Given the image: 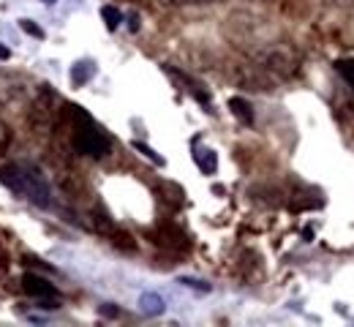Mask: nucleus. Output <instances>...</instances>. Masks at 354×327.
I'll return each mask as SVG.
<instances>
[{
  "mask_svg": "<svg viewBox=\"0 0 354 327\" xmlns=\"http://www.w3.org/2000/svg\"><path fill=\"white\" fill-rule=\"evenodd\" d=\"M68 115L74 118V147L85 153L90 158H104L112 150V142L101 126L93 123L88 112L82 106H68Z\"/></svg>",
  "mask_w": 354,
  "mask_h": 327,
  "instance_id": "2",
  "label": "nucleus"
},
{
  "mask_svg": "<svg viewBox=\"0 0 354 327\" xmlns=\"http://www.w3.org/2000/svg\"><path fill=\"white\" fill-rule=\"evenodd\" d=\"M112 237V243L118 245V248H126V251H133L136 248V243H133V237L129 232H120V230H115V232L109 234Z\"/></svg>",
  "mask_w": 354,
  "mask_h": 327,
  "instance_id": "11",
  "label": "nucleus"
},
{
  "mask_svg": "<svg viewBox=\"0 0 354 327\" xmlns=\"http://www.w3.org/2000/svg\"><path fill=\"white\" fill-rule=\"evenodd\" d=\"M44 3H55V0H44Z\"/></svg>",
  "mask_w": 354,
  "mask_h": 327,
  "instance_id": "19",
  "label": "nucleus"
},
{
  "mask_svg": "<svg viewBox=\"0 0 354 327\" xmlns=\"http://www.w3.org/2000/svg\"><path fill=\"white\" fill-rule=\"evenodd\" d=\"M22 289L36 300H60V292L55 289V283H49V281L36 276V273H25L22 276Z\"/></svg>",
  "mask_w": 354,
  "mask_h": 327,
  "instance_id": "3",
  "label": "nucleus"
},
{
  "mask_svg": "<svg viewBox=\"0 0 354 327\" xmlns=\"http://www.w3.org/2000/svg\"><path fill=\"white\" fill-rule=\"evenodd\" d=\"M93 71H95V66H93L90 60L77 63V66L71 68V82H74V85H85L90 77H93Z\"/></svg>",
  "mask_w": 354,
  "mask_h": 327,
  "instance_id": "8",
  "label": "nucleus"
},
{
  "mask_svg": "<svg viewBox=\"0 0 354 327\" xmlns=\"http://www.w3.org/2000/svg\"><path fill=\"white\" fill-rule=\"evenodd\" d=\"M180 283H183V286H191V289L210 292V283H205V281H199V279H188V276H183V279H180Z\"/></svg>",
  "mask_w": 354,
  "mask_h": 327,
  "instance_id": "15",
  "label": "nucleus"
},
{
  "mask_svg": "<svg viewBox=\"0 0 354 327\" xmlns=\"http://www.w3.org/2000/svg\"><path fill=\"white\" fill-rule=\"evenodd\" d=\"M101 314L104 317H118V308H112V303H106V306H101Z\"/></svg>",
  "mask_w": 354,
  "mask_h": 327,
  "instance_id": "17",
  "label": "nucleus"
},
{
  "mask_svg": "<svg viewBox=\"0 0 354 327\" xmlns=\"http://www.w3.org/2000/svg\"><path fill=\"white\" fill-rule=\"evenodd\" d=\"M101 17H104V22H106L109 30H118L120 22H123V14H120L118 6H104V8H101Z\"/></svg>",
  "mask_w": 354,
  "mask_h": 327,
  "instance_id": "9",
  "label": "nucleus"
},
{
  "mask_svg": "<svg viewBox=\"0 0 354 327\" xmlns=\"http://www.w3.org/2000/svg\"><path fill=\"white\" fill-rule=\"evenodd\" d=\"M229 109L245 123V126H251L254 123V112H251V104L245 101V98H229Z\"/></svg>",
  "mask_w": 354,
  "mask_h": 327,
  "instance_id": "7",
  "label": "nucleus"
},
{
  "mask_svg": "<svg viewBox=\"0 0 354 327\" xmlns=\"http://www.w3.org/2000/svg\"><path fill=\"white\" fill-rule=\"evenodd\" d=\"M8 57H11V52H8V49L0 44V60H8Z\"/></svg>",
  "mask_w": 354,
  "mask_h": 327,
  "instance_id": "18",
  "label": "nucleus"
},
{
  "mask_svg": "<svg viewBox=\"0 0 354 327\" xmlns=\"http://www.w3.org/2000/svg\"><path fill=\"white\" fill-rule=\"evenodd\" d=\"M93 221H95V230H98L101 234H112L115 230H118V227L112 224V218H109L104 210H93Z\"/></svg>",
  "mask_w": 354,
  "mask_h": 327,
  "instance_id": "10",
  "label": "nucleus"
},
{
  "mask_svg": "<svg viewBox=\"0 0 354 327\" xmlns=\"http://www.w3.org/2000/svg\"><path fill=\"white\" fill-rule=\"evenodd\" d=\"M194 161H196V167H199L205 175H213V172L218 169V156H216V150H210V147H196V150H194Z\"/></svg>",
  "mask_w": 354,
  "mask_h": 327,
  "instance_id": "5",
  "label": "nucleus"
},
{
  "mask_svg": "<svg viewBox=\"0 0 354 327\" xmlns=\"http://www.w3.org/2000/svg\"><path fill=\"white\" fill-rule=\"evenodd\" d=\"M0 180L11 188L17 196L30 199L39 207H49V183L36 167H25V164H8L0 169Z\"/></svg>",
  "mask_w": 354,
  "mask_h": 327,
  "instance_id": "1",
  "label": "nucleus"
},
{
  "mask_svg": "<svg viewBox=\"0 0 354 327\" xmlns=\"http://www.w3.org/2000/svg\"><path fill=\"white\" fill-rule=\"evenodd\" d=\"M153 237H156V243H158V245L172 248V251H185V248L191 245V243H188V237H185V232H183V230H177V227H172V224L158 227V230L153 232Z\"/></svg>",
  "mask_w": 354,
  "mask_h": 327,
  "instance_id": "4",
  "label": "nucleus"
},
{
  "mask_svg": "<svg viewBox=\"0 0 354 327\" xmlns=\"http://www.w3.org/2000/svg\"><path fill=\"white\" fill-rule=\"evenodd\" d=\"M177 6H207V3H221V0H169Z\"/></svg>",
  "mask_w": 354,
  "mask_h": 327,
  "instance_id": "16",
  "label": "nucleus"
},
{
  "mask_svg": "<svg viewBox=\"0 0 354 327\" xmlns=\"http://www.w3.org/2000/svg\"><path fill=\"white\" fill-rule=\"evenodd\" d=\"M139 308L147 314V317H158V314H164V297L161 295H156V292H145L142 297H139Z\"/></svg>",
  "mask_w": 354,
  "mask_h": 327,
  "instance_id": "6",
  "label": "nucleus"
},
{
  "mask_svg": "<svg viewBox=\"0 0 354 327\" xmlns=\"http://www.w3.org/2000/svg\"><path fill=\"white\" fill-rule=\"evenodd\" d=\"M335 66H338L341 77H344V80H346V82H349V85L354 88V60H338Z\"/></svg>",
  "mask_w": 354,
  "mask_h": 327,
  "instance_id": "13",
  "label": "nucleus"
},
{
  "mask_svg": "<svg viewBox=\"0 0 354 327\" xmlns=\"http://www.w3.org/2000/svg\"><path fill=\"white\" fill-rule=\"evenodd\" d=\"M19 28L28 33V36H36V39H44V30L33 22V19H19Z\"/></svg>",
  "mask_w": 354,
  "mask_h": 327,
  "instance_id": "14",
  "label": "nucleus"
},
{
  "mask_svg": "<svg viewBox=\"0 0 354 327\" xmlns=\"http://www.w3.org/2000/svg\"><path fill=\"white\" fill-rule=\"evenodd\" d=\"M133 147H136V150H139L145 158H150L156 167H164V158H161V156H158L153 147H147V144H142V142H133Z\"/></svg>",
  "mask_w": 354,
  "mask_h": 327,
  "instance_id": "12",
  "label": "nucleus"
}]
</instances>
